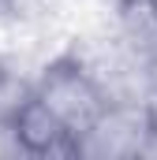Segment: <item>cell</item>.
I'll return each mask as SVG.
<instances>
[{"label": "cell", "instance_id": "obj_3", "mask_svg": "<svg viewBox=\"0 0 157 160\" xmlns=\"http://www.w3.org/2000/svg\"><path fill=\"white\" fill-rule=\"evenodd\" d=\"M15 149L26 157H78V142L71 138V130L56 119V112L41 101V97H26L15 116L8 119Z\"/></svg>", "mask_w": 157, "mask_h": 160}, {"label": "cell", "instance_id": "obj_4", "mask_svg": "<svg viewBox=\"0 0 157 160\" xmlns=\"http://www.w3.org/2000/svg\"><path fill=\"white\" fill-rule=\"evenodd\" d=\"M8 153H19V149H15V138H11L8 119H0V157H8Z\"/></svg>", "mask_w": 157, "mask_h": 160}, {"label": "cell", "instance_id": "obj_6", "mask_svg": "<svg viewBox=\"0 0 157 160\" xmlns=\"http://www.w3.org/2000/svg\"><path fill=\"white\" fill-rule=\"evenodd\" d=\"M150 4H154V8H157V0H150Z\"/></svg>", "mask_w": 157, "mask_h": 160}, {"label": "cell", "instance_id": "obj_5", "mask_svg": "<svg viewBox=\"0 0 157 160\" xmlns=\"http://www.w3.org/2000/svg\"><path fill=\"white\" fill-rule=\"evenodd\" d=\"M45 4H49V8H60V4H68V0H45Z\"/></svg>", "mask_w": 157, "mask_h": 160}, {"label": "cell", "instance_id": "obj_2", "mask_svg": "<svg viewBox=\"0 0 157 160\" xmlns=\"http://www.w3.org/2000/svg\"><path fill=\"white\" fill-rule=\"evenodd\" d=\"M154 130L150 104H109L105 116L78 138V157L116 160V157H142Z\"/></svg>", "mask_w": 157, "mask_h": 160}, {"label": "cell", "instance_id": "obj_1", "mask_svg": "<svg viewBox=\"0 0 157 160\" xmlns=\"http://www.w3.org/2000/svg\"><path fill=\"white\" fill-rule=\"evenodd\" d=\"M34 97H41V101L56 112V119L71 130L75 142L101 119L105 108H109V101H105V93L97 89V82L90 78L86 67H82L78 60H71L68 52L41 67V75L34 78Z\"/></svg>", "mask_w": 157, "mask_h": 160}]
</instances>
